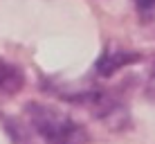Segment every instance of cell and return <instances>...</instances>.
Here are the masks:
<instances>
[{"mask_svg": "<svg viewBox=\"0 0 155 144\" xmlns=\"http://www.w3.org/2000/svg\"><path fill=\"white\" fill-rule=\"evenodd\" d=\"M29 124L45 144H88L90 133L68 113L45 104H27Z\"/></svg>", "mask_w": 155, "mask_h": 144, "instance_id": "obj_1", "label": "cell"}, {"mask_svg": "<svg viewBox=\"0 0 155 144\" xmlns=\"http://www.w3.org/2000/svg\"><path fill=\"white\" fill-rule=\"evenodd\" d=\"M137 61H142V54H137V52H133V50H124V47H119V45H108L99 54L97 63H94V72H97L99 77H110V74H115L117 70H121V68H126V65H133V63H137Z\"/></svg>", "mask_w": 155, "mask_h": 144, "instance_id": "obj_2", "label": "cell"}, {"mask_svg": "<svg viewBox=\"0 0 155 144\" xmlns=\"http://www.w3.org/2000/svg\"><path fill=\"white\" fill-rule=\"evenodd\" d=\"M23 83H25V77L20 72V68L0 59V95H5V97L16 95L23 88Z\"/></svg>", "mask_w": 155, "mask_h": 144, "instance_id": "obj_3", "label": "cell"}, {"mask_svg": "<svg viewBox=\"0 0 155 144\" xmlns=\"http://www.w3.org/2000/svg\"><path fill=\"white\" fill-rule=\"evenodd\" d=\"M135 7H137V14L144 20L155 18V0H135Z\"/></svg>", "mask_w": 155, "mask_h": 144, "instance_id": "obj_4", "label": "cell"}]
</instances>
